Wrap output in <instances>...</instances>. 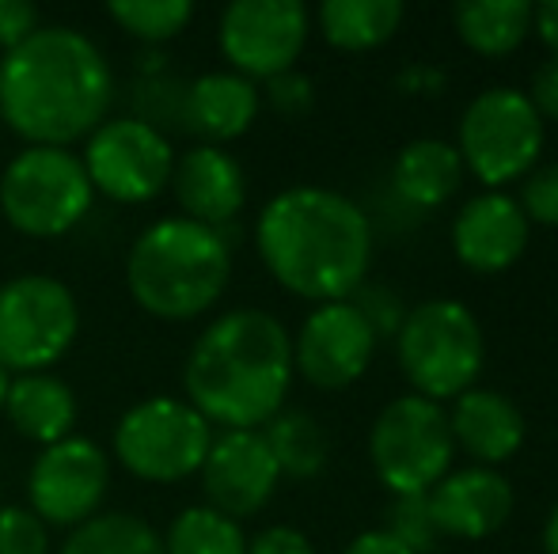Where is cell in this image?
Instances as JSON below:
<instances>
[{
    "instance_id": "6da1fadb",
    "label": "cell",
    "mask_w": 558,
    "mask_h": 554,
    "mask_svg": "<svg viewBox=\"0 0 558 554\" xmlns=\"http://www.w3.org/2000/svg\"><path fill=\"white\" fill-rule=\"evenodd\" d=\"M111 99V65L73 27H38L0 61V119L31 148H65L96 134Z\"/></svg>"
},
{
    "instance_id": "7a4b0ae2",
    "label": "cell",
    "mask_w": 558,
    "mask_h": 554,
    "mask_svg": "<svg viewBox=\"0 0 558 554\" xmlns=\"http://www.w3.org/2000/svg\"><path fill=\"white\" fill-rule=\"evenodd\" d=\"M255 247L270 278L293 296L350 300L373 267V221L338 190L289 186L258 213Z\"/></svg>"
},
{
    "instance_id": "3957f363",
    "label": "cell",
    "mask_w": 558,
    "mask_h": 554,
    "mask_svg": "<svg viewBox=\"0 0 558 554\" xmlns=\"http://www.w3.org/2000/svg\"><path fill=\"white\" fill-rule=\"evenodd\" d=\"M293 384V338L278 316L235 308L198 334L183 365L191 407L209 426L258 429L286 407Z\"/></svg>"
},
{
    "instance_id": "277c9868",
    "label": "cell",
    "mask_w": 558,
    "mask_h": 554,
    "mask_svg": "<svg viewBox=\"0 0 558 554\" xmlns=\"http://www.w3.org/2000/svg\"><path fill=\"white\" fill-rule=\"evenodd\" d=\"M232 278V247L221 229L168 217L133 239L125 259L130 293L148 316L183 323L209 311Z\"/></svg>"
},
{
    "instance_id": "5b68a950",
    "label": "cell",
    "mask_w": 558,
    "mask_h": 554,
    "mask_svg": "<svg viewBox=\"0 0 558 554\" xmlns=\"http://www.w3.org/2000/svg\"><path fill=\"white\" fill-rule=\"evenodd\" d=\"M396 357L414 395L429 403L460 399L478 387L486 338L475 311L452 296H434L407 311L396 334Z\"/></svg>"
},
{
    "instance_id": "8992f818",
    "label": "cell",
    "mask_w": 558,
    "mask_h": 554,
    "mask_svg": "<svg viewBox=\"0 0 558 554\" xmlns=\"http://www.w3.org/2000/svg\"><path fill=\"white\" fill-rule=\"evenodd\" d=\"M456 152L486 190L521 183L544 152V119L521 88H486L463 107Z\"/></svg>"
},
{
    "instance_id": "52a82bcc",
    "label": "cell",
    "mask_w": 558,
    "mask_h": 554,
    "mask_svg": "<svg viewBox=\"0 0 558 554\" xmlns=\"http://www.w3.org/2000/svg\"><path fill=\"white\" fill-rule=\"evenodd\" d=\"M452 456L456 444L445 407L414 392L391 399L368 433L373 471L396 497L429 494L448 475Z\"/></svg>"
},
{
    "instance_id": "ba28073f",
    "label": "cell",
    "mask_w": 558,
    "mask_h": 554,
    "mask_svg": "<svg viewBox=\"0 0 558 554\" xmlns=\"http://www.w3.org/2000/svg\"><path fill=\"white\" fill-rule=\"evenodd\" d=\"M84 163L65 148H27L0 175V209L23 236L53 239L73 232L92 209Z\"/></svg>"
},
{
    "instance_id": "9c48e42d",
    "label": "cell",
    "mask_w": 558,
    "mask_h": 554,
    "mask_svg": "<svg viewBox=\"0 0 558 554\" xmlns=\"http://www.w3.org/2000/svg\"><path fill=\"white\" fill-rule=\"evenodd\" d=\"M81 331L76 296L65 281L23 274L0 285V365L8 372H43L65 357Z\"/></svg>"
},
{
    "instance_id": "30bf717a",
    "label": "cell",
    "mask_w": 558,
    "mask_h": 554,
    "mask_svg": "<svg viewBox=\"0 0 558 554\" xmlns=\"http://www.w3.org/2000/svg\"><path fill=\"white\" fill-rule=\"evenodd\" d=\"M214 426L179 399H145L125 410L114 429V456L145 482H179L202 471Z\"/></svg>"
},
{
    "instance_id": "8fae6325",
    "label": "cell",
    "mask_w": 558,
    "mask_h": 554,
    "mask_svg": "<svg viewBox=\"0 0 558 554\" xmlns=\"http://www.w3.org/2000/svg\"><path fill=\"white\" fill-rule=\"evenodd\" d=\"M81 163L88 171L92 190L107 194L122 206H141L171 183L175 152L153 122L114 119L88 137Z\"/></svg>"
},
{
    "instance_id": "7c38bea8",
    "label": "cell",
    "mask_w": 558,
    "mask_h": 554,
    "mask_svg": "<svg viewBox=\"0 0 558 554\" xmlns=\"http://www.w3.org/2000/svg\"><path fill=\"white\" fill-rule=\"evenodd\" d=\"M221 50L243 81L289 73L308 42V8L301 0H235L221 15Z\"/></svg>"
},
{
    "instance_id": "4fadbf2b",
    "label": "cell",
    "mask_w": 558,
    "mask_h": 554,
    "mask_svg": "<svg viewBox=\"0 0 558 554\" xmlns=\"http://www.w3.org/2000/svg\"><path fill=\"white\" fill-rule=\"evenodd\" d=\"M107 482H111V464H107L104 448L88 436H65V441L50 444L31 467V513L43 525L81 528L84 520L96 517Z\"/></svg>"
},
{
    "instance_id": "5bb4252c",
    "label": "cell",
    "mask_w": 558,
    "mask_h": 554,
    "mask_svg": "<svg viewBox=\"0 0 558 554\" xmlns=\"http://www.w3.org/2000/svg\"><path fill=\"white\" fill-rule=\"evenodd\" d=\"M376 334L350 300L319 304L293 342V372L319 392H342L368 372Z\"/></svg>"
},
{
    "instance_id": "9a60e30c",
    "label": "cell",
    "mask_w": 558,
    "mask_h": 554,
    "mask_svg": "<svg viewBox=\"0 0 558 554\" xmlns=\"http://www.w3.org/2000/svg\"><path fill=\"white\" fill-rule=\"evenodd\" d=\"M278 479L281 471L258 429H225L221 436H214L202 464V490L209 497V509L232 520L255 517L274 497Z\"/></svg>"
},
{
    "instance_id": "2e32d148",
    "label": "cell",
    "mask_w": 558,
    "mask_h": 554,
    "mask_svg": "<svg viewBox=\"0 0 558 554\" xmlns=\"http://www.w3.org/2000/svg\"><path fill=\"white\" fill-rule=\"evenodd\" d=\"M532 224L513 194L483 190L452 221V251L471 274H501L524 255Z\"/></svg>"
},
{
    "instance_id": "e0dca14e",
    "label": "cell",
    "mask_w": 558,
    "mask_h": 554,
    "mask_svg": "<svg viewBox=\"0 0 558 554\" xmlns=\"http://www.w3.org/2000/svg\"><path fill=\"white\" fill-rule=\"evenodd\" d=\"M426 497L437 532L452 540H486L513 517V487L494 467L471 464L463 471H448Z\"/></svg>"
},
{
    "instance_id": "ac0fdd59",
    "label": "cell",
    "mask_w": 558,
    "mask_h": 554,
    "mask_svg": "<svg viewBox=\"0 0 558 554\" xmlns=\"http://www.w3.org/2000/svg\"><path fill=\"white\" fill-rule=\"evenodd\" d=\"M171 190L186 209V221L221 229L247 201L243 168L217 145H198L183 152L171 168Z\"/></svg>"
},
{
    "instance_id": "d6986e66",
    "label": "cell",
    "mask_w": 558,
    "mask_h": 554,
    "mask_svg": "<svg viewBox=\"0 0 558 554\" xmlns=\"http://www.w3.org/2000/svg\"><path fill=\"white\" fill-rule=\"evenodd\" d=\"M448 429H452V444L468 452L475 467H494V471L521 452L529 433L517 403L494 387H471L460 399H452Z\"/></svg>"
},
{
    "instance_id": "ffe728a7",
    "label": "cell",
    "mask_w": 558,
    "mask_h": 554,
    "mask_svg": "<svg viewBox=\"0 0 558 554\" xmlns=\"http://www.w3.org/2000/svg\"><path fill=\"white\" fill-rule=\"evenodd\" d=\"M463 175L468 171H463L456 145L441 137H418L399 148L396 163H391V198L411 213L426 217L460 190Z\"/></svg>"
},
{
    "instance_id": "44dd1931",
    "label": "cell",
    "mask_w": 558,
    "mask_h": 554,
    "mask_svg": "<svg viewBox=\"0 0 558 554\" xmlns=\"http://www.w3.org/2000/svg\"><path fill=\"white\" fill-rule=\"evenodd\" d=\"M263 96L235 73H206L183 91V126L221 148V140L243 137L258 119Z\"/></svg>"
},
{
    "instance_id": "7402d4cb",
    "label": "cell",
    "mask_w": 558,
    "mask_h": 554,
    "mask_svg": "<svg viewBox=\"0 0 558 554\" xmlns=\"http://www.w3.org/2000/svg\"><path fill=\"white\" fill-rule=\"evenodd\" d=\"M8 421L15 426V433H23L27 441L38 444H58L69 436V429L76 426V395L65 380L50 377V372H27L15 377L4 399Z\"/></svg>"
},
{
    "instance_id": "603a6c76",
    "label": "cell",
    "mask_w": 558,
    "mask_h": 554,
    "mask_svg": "<svg viewBox=\"0 0 558 554\" xmlns=\"http://www.w3.org/2000/svg\"><path fill=\"white\" fill-rule=\"evenodd\" d=\"M460 42L478 58H506L532 35L529 0H460L452 8Z\"/></svg>"
},
{
    "instance_id": "cb8c5ba5",
    "label": "cell",
    "mask_w": 558,
    "mask_h": 554,
    "mask_svg": "<svg viewBox=\"0 0 558 554\" xmlns=\"http://www.w3.org/2000/svg\"><path fill=\"white\" fill-rule=\"evenodd\" d=\"M403 15L407 8L399 0H327L319 8V30L335 50L365 53L388 42Z\"/></svg>"
},
{
    "instance_id": "d4e9b609",
    "label": "cell",
    "mask_w": 558,
    "mask_h": 554,
    "mask_svg": "<svg viewBox=\"0 0 558 554\" xmlns=\"http://www.w3.org/2000/svg\"><path fill=\"white\" fill-rule=\"evenodd\" d=\"M263 441L270 448L274 464H278L281 475H293V479H316L327 467V456H331V444H327V433L308 410H281L266 421Z\"/></svg>"
},
{
    "instance_id": "484cf974",
    "label": "cell",
    "mask_w": 558,
    "mask_h": 554,
    "mask_svg": "<svg viewBox=\"0 0 558 554\" xmlns=\"http://www.w3.org/2000/svg\"><path fill=\"white\" fill-rule=\"evenodd\" d=\"M58 554H163V540L133 513H104L73 528Z\"/></svg>"
},
{
    "instance_id": "4316f807",
    "label": "cell",
    "mask_w": 558,
    "mask_h": 554,
    "mask_svg": "<svg viewBox=\"0 0 558 554\" xmlns=\"http://www.w3.org/2000/svg\"><path fill=\"white\" fill-rule=\"evenodd\" d=\"M163 554H247V535L240 520L209 505H194L171 520L163 535Z\"/></svg>"
},
{
    "instance_id": "83f0119b",
    "label": "cell",
    "mask_w": 558,
    "mask_h": 554,
    "mask_svg": "<svg viewBox=\"0 0 558 554\" xmlns=\"http://www.w3.org/2000/svg\"><path fill=\"white\" fill-rule=\"evenodd\" d=\"M107 12L133 38H141L148 46H160L191 23L194 4L191 0H114Z\"/></svg>"
},
{
    "instance_id": "f1b7e54d",
    "label": "cell",
    "mask_w": 558,
    "mask_h": 554,
    "mask_svg": "<svg viewBox=\"0 0 558 554\" xmlns=\"http://www.w3.org/2000/svg\"><path fill=\"white\" fill-rule=\"evenodd\" d=\"M384 532L396 535L411 554H426L437 547L441 532L434 525V513H429V497L426 494H411V497H396L388 509V525Z\"/></svg>"
},
{
    "instance_id": "f546056e",
    "label": "cell",
    "mask_w": 558,
    "mask_h": 554,
    "mask_svg": "<svg viewBox=\"0 0 558 554\" xmlns=\"http://www.w3.org/2000/svg\"><path fill=\"white\" fill-rule=\"evenodd\" d=\"M350 304L361 311V319H365L368 331L376 334V342L396 338L399 327H403V319H407V311H411L403 304V296H399L396 288H388V285H361L357 293H353Z\"/></svg>"
},
{
    "instance_id": "4dcf8cb0",
    "label": "cell",
    "mask_w": 558,
    "mask_h": 554,
    "mask_svg": "<svg viewBox=\"0 0 558 554\" xmlns=\"http://www.w3.org/2000/svg\"><path fill=\"white\" fill-rule=\"evenodd\" d=\"M517 206L524 209L529 224L558 229V160L536 163V168L521 178V198H517Z\"/></svg>"
},
{
    "instance_id": "1f68e13d",
    "label": "cell",
    "mask_w": 558,
    "mask_h": 554,
    "mask_svg": "<svg viewBox=\"0 0 558 554\" xmlns=\"http://www.w3.org/2000/svg\"><path fill=\"white\" fill-rule=\"evenodd\" d=\"M50 551V535L46 525L31 509L8 505L0 509V554H46Z\"/></svg>"
},
{
    "instance_id": "d6a6232c",
    "label": "cell",
    "mask_w": 558,
    "mask_h": 554,
    "mask_svg": "<svg viewBox=\"0 0 558 554\" xmlns=\"http://www.w3.org/2000/svg\"><path fill=\"white\" fill-rule=\"evenodd\" d=\"M266 99H270V107L278 114L301 119V114H308L312 107H316V88H312V81L304 73L289 69V73L266 81Z\"/></svg>"
},
{
    "instance_id": "836d02e7",
    "label": "cell",
    "mask_w": 558,
    "mask_h": 554,
    "mask_svg": "<svg viewBox=\"0 0 558 554\" xmlns=\"http://www.w3.org/2000/svg\"><path fill=\"white\" fill-rule=\"evenodd\" d=\"M38 30V8L27 0H0V50H15Z\"/></svg>"
},
{
    "instance_id": "e575fe53",
    "label": "cell",
    "mask_w": 558,
    "mask_h": 554,
    "mask_svg": "<svg viewBox=\"0 0 558 554\" xmlns=\"http://www.w3.org/2000/svg\"><path fill=\"white\" fill-rule=\"evenodd\" d=\"M524 96H529V103L536 107L539 119L558 122V58H547L544 65H536Z\"/></svg>"
},
{
    "instance_id": "d590c367",
    "label": "cell",
    "mask_w": 558,
    "mask_h": 554,
    "mask_svg": "<svg viewBox=\"0 0 558 554\" xmlns=\"http://www.w3.org/2000/svg\"><path fill=\"white\" fill-rule=\"evenodd\" d=\"M247 554H316V547H312V540L304 532L278 525V528L258 532L255 540L247 543Z\"/></svg>"
},
{
    "instance_id": "8d00e7d4",
    "label": "cell",
    "mask_w": 558,
    "mask_h": 554,
    "mask_svg": "<svg viewBox=\"0 0 558 554\" xmlns=\"http://www.w3.org/2000/svg\"><path fill=\"white\" fill-rule=\"evenodd\" d=\"M396 84H399V91H403V96L434 99V96H441V91H445L448 76H445V69H437V65H407L403 73H399Z\"/></svg>"
},
{
    "instance_id": "74e56055",
    "label": "cell",
    "mask_w": 558,
    "mask_h": 554,
    "mask_svg": "<svg viewBox=\"0 0 558 554\" xmlns=\"http://www.w3.org/2000/svg\"><path fill=\"white\" fill-rule=\"evenodd\" d=\"M342 554H411V551H407L396 535L384 532V528H373V532H361Z\"/></svg>"
},
{
    "instance_id": "f35d334b",
    "label": "cell",
    "mask_w": 558,
    "mask_h": 554,
    "mask_svg": "<svg viewBox=\"0 0 558 554\" xmlns=\"http://www.w3.org/2000/svg\"><path fill=\"white\" fill-rule=\"evenodd\" d=\"M532 27H536L539 42L551 50V58H558V0H547V4L532 8Z\"/></svg>"
},
{
    "instance_id": "ab89813d",
    "label": "cell",
    "mask_w": 558,
    "mask_h": 554,
    "mask_svg": "<svg viewBox=\"0 0 558 554\" xmlns=\"http://www.w3.org/2000/svg\"><path fill=\"white\" fill-rule=\"evenodd\" d=\"M544 551H547V554H558V502H555V509L547 513V525H544Z\"/></svg>"
},
{
    "instance_id": "60d3db41",
    "label": "cell",
    "mask_w": 558,
    "mask_h": 554,
    "mask_svg": "<svg viewBox=\"0 0 558 554\" xmlns=\"http://www.w3.org/2000/svg\"><path fill=\"white\" fill-rule=\"evenodd\" d=\"M8 387H12V372L0 365V407H4V399H8Z\"/></svg>"
}]
</instances>
